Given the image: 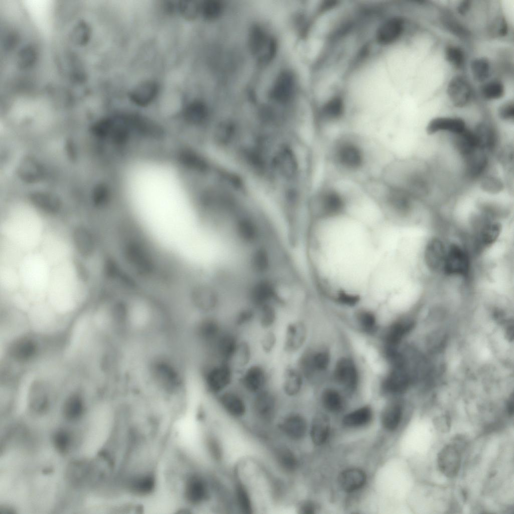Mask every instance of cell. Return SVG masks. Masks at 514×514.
<instances>
[{
    "instance_id": "obj_51",
    "label": "cell",
    "mask_w": 514,
    "mask_h": 514,
    "mask_svg": "<svg viewBox=\"0 0 514 514\" xmlns=\"http://www.w3.org/2000/svg\"><path fill=\"white\" fill-rule=\"evenodd\" d=\"M68 441V437L64 433H59L55 438L56 445L60 450L65 449L67 446Z\"/></svg>"
},
{
    "instance_id": "obj_32",
    "label": "cell",
    "mask_w": 514,
    "mask_h": 514,
    "mask_svg": "<svg viewBox=\"0 0 514 514\" xmlns=\"http://www.w3.org/2000/svg\"><path fill=\"white\" fill-rule=\"evenodd\" d=\"M402 407L397 403L388 404L383 409L381 417L382 426L393 431L398 427L402 416Z\"/></svg>"
},
{
    "instance_id": "obj_16",
    "label": "cell",
    "mask_w": 514,
    "mask_h": 514,
    "mask_svg": "<svg viewBox=\"0 0 514 514\" xmlns=\"http://www.w3.org/2000/svg\"><path fill=\"white\" fill-rule=\"evenodd\" d=\"M465 171L467 176L476 179L484 172L488 166V160L484 151L477 149L463 157Z\"/></svg>"
},
{
    "instance_id": "obj_37",
    "label": "cell",
    "mask_w": 514,
    "mask_h": 514,
    "mask_svg": "<svg viewBox=\"0 0 514 514\" xmlns=\"http://www.w3.org/2000/svg\"><path fill=\"white\" fill-rule=\"evenodd\" d=\"M471 71L474 79L482 82L489 76L490 65L488 59L481 57L476 58L471 63Z\"/></svg>"
},
{
    "instance_id": "obj_23",
    "label": "cell",
    "mask_w": 514,
    "mask_h": 514,
    "mask_svg": "<svg viewBox=\"0 0 514 514\" xmlns=\"http://www.w3.org/2000/svg\"><path fill=\"white\" fill-rule=\"evenodd\" d=\"M281 428L289 438L299 440L304 437L307 431L305 419L298 414H292L285 418Z\"/></svg>"
},
{
    "instance_id": "obj_25",
    "label": "cell",
    "mask_w": 514,
    "mask_h": 514,
    "mask_svg": "<svg viewBox=\"0 0 514 514\" xmlns=\"http://www.w3.org/2000/svg\"><path fill=\"white\" fill-rule=\"evenodd\" d=\"M294 89V78L289 71L280 74L272 89L271 94L276 99L286 100L293 94Z\"/></svg>"
},
{
    "instance_id": "obj_6",
    "label": "cell",
    "mask_w": 514,
    "mask_h": 514,
    "mask_svg": "<svg viewBox=\"0 0 514 514\" xmlns=\"http://www.w3.org/2000/svg\"><path fill=\"white\" fill-rule=\"evenodd\" d=\"M306 379L295 363H288L282 369L279 389L289 398L298 396L302 392Z\"/></svg>"
},
{
    "instance_id": "obj_35",
    "label": "cell",
    "mask_w": 514,
    "mask_h": 514,
    "mask_svg": "<svg viewBox=\"0 0 514 514\" xmlns=\"http://www.w3.org/2000/svg\"><path fill=\"white\" fill-rule=\"evenodd\" d=\"M276 458L281 469L287 472L295 471L299 466L296 456L289 448L281 447L278 449L276 452Z\"/></svg>"
},
{
    "instance_id": "obj_1",
    "label": "cell",
    "mask_w": 514,
    "mask_h": 514,
    "mask_svg": "<svg viewBox=\"0 0 514 514\" xmlns=\"http://www.w3.org/2000/svg\"><path fill=\"white\" fill-rule=\"evenodd\" d=\"M200 372L204 390L214 397L235 384L237 372L230 362L207 358Z\"/></svg>"
},
{
    "instance_id": "obj_28",
    "label": "cell",
    "mask_w": 514,
    "mask_h": 514,
    "mask_svg": "<svg viewBox=\"0 0 514 514\" xmlns=\"http://www.w3.org/2000/svg\"><path fill=\"white\" fill-rule=\"evenodd\" d=\"M476 138L478 147L483 151L492 150L497 142L495 130L490 125L482 123L473 131Z\"/></svg>"
},
{
    "instance_id": "obj_18",
    "label": "cell",
    "mask_w": 514,
    "mask_h": 514,
    "mask_svg": "<svg viewBox=\"0 0 514 514\" xmlns=\"http://www.w3.org/2000/svg\"><path fill=\"white\" fill-rule=\"evenodd\" d=\"M410 376L406 367L393 368L383 383V388L388 393L398 394L408 388Z\"/></svg>"
},
{
    "instance_id": "obj_48",
    "label": "cell",
    "mask_w": 514,
    "mask_h": 514,
    "mask_svg": "<svg viewBox=\"0 0 514 514\" xmlns=\"http://www.w3.org/2000/svg\"><path fill=\"white\" fill-rule=\"evenodd\" d=\"M498 113L500 118L503 120H513L514 117V104L513 101H509L503 103L499 107Z\"/></svg>"
},
{
    "instance_id": "obj_44",
    "label": "cell",
    "mask_w": 514,
    "mask_h": 514,
    "mask_svg": "<svg viewBox=\"0 0 514 514\" xmlns=\"http://www.w3.org/2000/svg\"><path fill=\"white\" fill-rule=\"evenodd\" d=\"M221 9L220 3L215 0L205 1L200 6L203 16L207 19L216 18L220 14Z\"/></svg>"
},
{
    "instance_id": "obj_33",
    "label": "cell",
    "mask_w": 514,
    "mask_h": 514,
    "mask_svg": "<svg viewBox=\"0 0 514 514\" xmlns=\"http://www.w3.org/2000/svg\"><path fill=\"white\" fill-rule=\"evenodd\" d=\"M372 411L367 407H363L351 412L343 419V424L349 427L363 426L367 424L371 419Z\"/></svg>"
},
{
    "instance_id": "obj_54",
    "label": "cell",
    "mask_w": 514,
    "mask_h": 514,
    "mask_svg": "<svg viewBox=\"0 0 514 514\" xmlns=\"http://www.w3.org/2000/svg\"><path fill=\"white\" fill-rule=\"evenodd\" d=\"M507 412L508 415L510 416L513 415V401L512 398L510 400L507 404Z\"/></svg>"
},
{
    "instance_id": "obj_31",
    "label": "cell",
    "mask_w": 514,
    "mask_h": 514,
    "mask_svg": "<svg viewBox=\"0 0 514 514\" xmlns=\"http://www.w3.org/2000/svg\"><path fill=\"white\" fill-rule=\"evenodd\" d=\"M455 146L463 157L477 149H479L477 141L473 131L466 128L462 132L455 134Z\"/></svg>"
},
{
    "instance_id": "obj_53",
    "label": "cell",
    "mask_w": 514,
    "mask_h": 514,
    "mask_svg": "<svg viewBox=\"0 0 514 514\" xmlns=\"http://www.w3.org/2000/svg\"><path fill=\"white\" fill-rule=\"evenodd\" d=\"M471 7V2L469 1H463L461 2L458 6L457 11L461 15L466 14L469 10Z\"/></svg>"
},
{
    "instance_id": "obj_24",
    "label": "cell",
    "mask_w": 514,
    "mask_h": 514,
    "mask_svg": "<svg viewBox=\"0 0 514 514\" xmlns=\"http://www.w3.org/2000/svg\"><path fill=\"white\" fill-rule=\"evenodd\" d=\"M73 240L76 249L82 256H90L94 252V239L87 228L82 226L76 227L73 232Z\"/></svg>"
},
{
    "instance_id": "obj_10",
    "label": "cell",
    "mask_w": 514,
    "mask_h": 514,
    "mask_svg": "<svg viewBox=\"0 0 514 514\" xmlns=\"http://www.w3.org/2000/svg\"><path fill=\"white\" fill-rule=\"evenodd\" d=\"M249 45L251 52L258 56L260 61H265L272 58L276 48L275 41L268 37L258 26L254 27L250 31Z\"/></svg>"
},
{
    "instance_id": "obj_49",
    "label": "cell",
    "mask_w": 514,
    "mask_h": 514,
    "mask_svg": "<svg viewBox=\"0 0 514 514\" xmlns=\"http://www.w3.org/2000/svg\"><path fill=\"white\" fill-rule=\"evenodd\" d=\"M298 512L301 514H313L316 510V504L311 501L301 502L298 506Z\"/></svg>"
},
{
    "instance_id": "obj_2",
    "label": "cell",
    "mask_w": 514,
    "mask_h": 514,
    "mask_svg": "<svg viewBox=\"0 0 514 514\" xmlns=\"http://www.w3.org/2000/svg\"><path fill=\"white\" fill-rule=\"evenodd\" d=\"M357 140L343 136L337 139L331 148V158L343 171L356 173L365 167L367 158L364 149Z\"/></svg>"
},
{
    "instance_id": "obj_41",
    "label": "cell",
    "mask_w": 514,
    "mask_h": 514,
    "mask_svg": "<svg viewBox=\"0 0 514 514\" xmlns=\"http://www.w3.org/2000/svg\"><path fill=\"white\" fill-rule=\"evenodd\" d=\"M445 56L447 61L454 67L460 69L465 62V55L463 50L455 45H448L445 49Z\"/></svg>"
},
{
    "instance_id": "obj_22",
    "label": "cell",
    "mask_w": 514,
    "mask_h": 514,
    "mask_svg": "<svg viewBox=\"0 0 514 514\" xmlns=\"http://www.w3.org/2000/svg\"><path fill=\"white\" fill-rule=\"evenodd\" d=\"M366 481L365 473L358 468H350L339 475L338 482L345 491L351 492L360 489Z\"/></svg>"
},
{
    "instance_id": "obj_15",
    "label": "cell",
    "mask_w": 514,
    "mask_h": 514,
    "mask_svg": "<svg viewBox=\"0 0 514 514\" xmlns=\"http://www.w3.org/2000/svg\"><path fill=\"white\" fill-rule=\"evenodd\" d=\"M404 21L400 17H393L385 21L377 32L379 43L388 45L395 42L402 35L404 30Z\"/></svg>"
},
{
    "instance_id": "obj_50",
    "label": "cell",
    "mask_w": 514,
    "mask_h": 514,
    "mask_svg": "<svg viewBox=\"0 0 514 514\" xmlns=\"http://www.w3.org/2000/svg\"><path fill=\"white\" fill-rule=\"evenodd\" d=\"M492 29L494 35L500 37H503L507 35L508 33V26L506 22L504 19H500L498 22L494 24Z\"/></svg>"
},
{
    "instance_id": "obj_26",
    "label": "cell",
    "mask_w": 514,
    "mask_h": 514,
    "mask_svg": "<svg viewBox=\"0 0 514 514\" xmlns=\"http://www.w3.org/2000/svg\"><path fill=\"white\" fill-rule=\"evenodd\" d=\"M253 356L254 350L252 343L242 337L231 362L237 373L254 361Z\"/></svg>"
},
{
    "instance_id": "obj_45",
    "label": "cell",
    "mask_w": 514,
    "mask_h": 514,
    "mask_svg": "<svg viewBox=\"0 0 514 514\" xmlns=\"http://www.w3.org/2000/svg\"><path fill=\"white\" fill-rule=\"evenodd\" d=\"M177 7L181 15L188 20L195 18L200 10V5L194 1L180 2Z\"/></svg>"
},
{
    "instance_id": "obj_17",
    "label": "cell",
    "mask_w": 514,
    "mask_h": 514,
    "mask_svg": "<svg viewBox=\"0 0 514 514\" xmlns=\"http://www.w3.org/2000/svg\"><path fill=\"white\" fill-rule=\"evenodd\" d=\"M345 104L341 97L335 96L325 102L322 106L320 112L321 124L337 122L343 117Z\"/></svg>"
},
{
    "instance_id": "obj_13",
    "label": "cell",
    "mask_w": 514,
    "mask_h": 514,
    "mask_svg": "<svg viewBox=\"0 0 514 514\" xmlns=\"http://www.w3.org/2000/svg\"><path fill=\"white\" fill-rule=\"evenodd\" d=\"M336 380L349 391H353L358 382V373L354 363L348 358H342L337 362L334 370Z\"/></svg>"
},
{
    "instance_id": "obj_5",
    "label": "cell",
    "mask_w": 514,
    "mask_h": 514,
    "mask_svg": "<svg viewBox=\"0 0 514 514\" xmlns=\"http://www.w3.org/2000/svg\"><path fill=\"white\" fill-rule=\"evenodd\" d=\"M307 336V327L303 321L289 320L284 327L281 342L282 350L289 356L298 353L304 346Z\"/></svg>"
},
{
    "instance_id": "obj_29",
    "label": "cell",
    "mask_w": 514,
    "mask_h": 514,
    "mask_svg": "<svg viewBox=\"0 0 514 514\" xmlns=\"http://www.w3.org/2000/svg\"><path fill=\"white\" fill-rule=\"evenodd\" d=\"M329 429L328 417L322 414L316 416L312 421L310 431L313 442L317 445L323 444L328 437Z\"/></svg>"
},
{
    "instance_id": "obj_20",
    "label": "cell",
    "mask_w": 514,
    "mask_h": 514,
    "mask_svg": "<svg viewBox=\"0 0 514 514\" xmlns=\"http://www.w3.org/2000/svg\"><path fill=\"white\" fill-rule=\"evenodd\" d=\"M159 87L154 81H147L138 85L130 93L131 100L136 105L145 107L151 103L156 97Z\"/></svg>"
},
{
    "instance_id": "obj_34",
    "label": "cell",
    "mask_w": 514,
    "mask_h": 514,
    "mask_svg": "<svg viewBox=\"0 0 514 514\" xmlns=\"http://www.w3.org/2000/svg\"><path fill=\"white\" fill-rule=\"evenodd\" d=\"M500 231L501 225L498 222L486 221L478 232L479 243L484 246H489L496 241Z\"/></svg>"
},
{
    "instance_id": "obj_42",
    "label": "cell",
    "mask_w": 514,
    "mask_h": 514,
    "mask_svg": "<svg viewBox=\"0 0 514 514\" xmlns=\"http://www.w3.org/2000/svg\"><path fill=\"white\" fill-rule=\"evenodd\" d=\"M237 501L241 511L245 513H252V508L249 495L245 487L238 483L235 486Z\"/></svg>"
},
{
    "instance_id": "obj_39",
    "label": "cell",
    "mask_w": 514,
    "mask_h": 514,
    "mask_svg": "<svg viewBox=\"0 0 514 514\" xmlns=\"http://www.w3.org/2000/svg\"><path fill=\"white\" fill-rule=\"evenodd\" d=\"M481 93L482 96L486 99H499L504 94V85L499 80H491L482 85Z\"/></svg>"
},
{
    "instance_id": "obj_14",
    "label": "cell",
    "mask_w": 514,
    "mask_h": 514,
    "mask_svg": "<svg viewBox=\"0 0 514 514\" xmlns=\"http://www.w3.org/2000/svg\"><path fill=\"white\" fill-rule=\"evenodd\" d=\"M447 248L439 238H433L427 244L424 259L426 264L433 272L442 271Z\"/></svg>"
},
{
    "instance_id": "obj_3",
    "label": "cell",
    "mask_w": 514,
    "mask_h": 514,
    "mask_svg": "<svg viewBox=\"0 0 514 514\" xmlns=\"http://www.w3.org/2000/svg\"><path fill=\"white\" fill-rule=\"evenodd\" d=\"M272 380L271 368L264 362L254 360L237 373L235 384L252 397L272 386Z\"/></svg>"
},
{
    "instance_id": "obj_38",
    "label": "cell",
    "mask_w": 514,
    "mask_h": 514,
    "mask_svg": "<svg viewBox=\"0 0 514 514\" xmlns=\"http://www.w3.org/2000/svg\"><path fill=\"white\" fill-rule=\"evenodd\" d=\"M322 402L326 410L332 412L340 411L343 405L342 399L340 394L331 389L324 391L322 395Z\"/></svg>"
},
{
    "instance_id": "obj_12",
    "label": "cell",
    "mask_w": 514,
    "mask_h": 514,
    "mask_svg": "<svg viewBox=\"0 0 514 514\" xmlns=\"http://www.w3.org/2000/svg\"><path fill=\"white\" fill-rule=\"evenodd\" d=\"M461 460L459 448L453 444L446 445L441 449L437 457L440 470L448 477H453L458 473Z\"/></svg>"
},
{
    "instance_id": "obj_8",
    "label": "cell",
    "mask_w": 514,
    "mask_h": 514,
    "mask_svg": "<svg viewBox=\"0 0 514 514\" xmlns=\"http://www.w3.org/2000/svg\"><path fill=\"white\" fill-rule=\"evenodd\" d=\"M469 269V260L466 251L452 243L447 248L442 272L447 275L466 276Z\"/></svg>"
},
{
    "instance_id": "obj_27",
    "label": "cell",
    "mask_w": 514,
    "mask_h": 514,
    "mask_svg": "<svg viewBox=\"0 0 514 514\" xmlns=\"http://www.w3.org/2000/svg\"><path fill=\"white\" fill-rule=\"evenodd\" d=\"M413 326V322L409 320L397 322L392 324L388 328L385 334L387 347H396Z\"/></svg>"
},
{
    "instance_id": "obj_7",
    "label": "cell",
    "mask_w": 514,
    "mask_h": 514,
    "mask_svg": "<svg viewBox=\"0 0 514 514\" xmlns=\"http://www.w3.org/2000/svg\"><path fill=\"white\" fill-rule=\"evenodd\" d=\"M245 395L246 394L235 384L215 398L220 407L232 417L240 418L243 416L246 412Z\"/></svg>"
},
{
    "instance_id": "obj_43",
    "label": "cell",
    "mask_w": 514,
    "mask_h": 514,
    "mask_svg": "<svg viewBox=\"0 0 514 514\" xmlns=\"http://www.w3.org/2000/svg\"><path fill=\"white\" fill-rule=\"evenodd\" d=\"M205 444L211 457L215 461H220L223 457V449L218 439L209 435L206 438Z\"/></svg>"
},
{
    "instance_id": "obj_9",
    "label": "cell",
    "mask_w": 514,
    "mask_h": 514,
    "mask_svg": "<svg viewBox=\"0 0 514 514\" xmlns=\"http://www.w3.org/2000/svg\"><path fill=\"white\" fill-rule=\"evenodd\" d=\"M276 390L272 386L251 397L253 410L259 417L269 420L273 417L279 399Z\"/></svg>"
},
{
    "instance_id": "obj_19",
    "label": "cell",
    "mask_w": 514,
    "mask_h": 514,
    "mask_svg": "<svg viewBox=\"0 0 514 514\" xmlns=\"http://www.w3.org/2000/svg\"><path fill=\"white\" fill-rule=\"evenodd\" d=\"M466 128L465 121L460 118L438 117L429 122L426 131L429 135L440 131H448L455 135L462 132Z\"/></svg>"
},
{
    "instance_id": "obj_47",
    "label": "cell",
    "mask_w": 514,
    "mask_h": 514,
    "mask_svg": "<svg viewBox=\"0 0 514 514\" xmlns=\"http://www.w3.org/2000/svg\"><path fill=\"white\" fill-rule=\"evenodd\" d=\"M357 320L364 330L371 332L374 330L376 319L372 313L367 311L359 312L357 314Z\"/></svg>"
},
{
    "instance_id": "obj_4",
    "label": "cell",
    "mask_w": 514,
    "mask_h": 514,
    "mask_svg": "<svg viewBox=\"0 0 514 514\" xmlns=\"http://www.w3.org/2000/svg\"><path fill=\"white\" fill-rule=\"evenodd\" d=\"M242 336L240 332L231 326H226L216 341L206 353L207 358L231 363Z\"/></svg>"
},
{
    "instance_id": "obj_36",
    "label": "cell",
    "mask_w": 514,
    "mask_h": 514,
    "mask_svg": "<svg viewBox=\"0 0 514 514\" xmlns=\"http://www.w3.org/2000/svg\"><path fill=\"white\" fill-rule=\"evenodd\" d=\"M260 336L259 346L261 352L269 356L273 353L279 343V337L275 329L263 331Z\"/></svg>"
},
{
    "instance_id": "obj_46",
    "label": "cell",
    "mask_w": 514,
    "mask_h": 514,
    "mask_svg": "<svg viewBox=\"0 0 514 514\" xmlns=\"http://www.w3.org/2000/svg\"><path fill=\"white\" fill-rule=\"evenodd\" d=\"M480 186L482 189L490 193H497L503 188L502 181L494 176H486L482 179Z\"/></svg>"
},
{
    "instance_id": "obj_11",
    "label": "cell",
    "mask_w": 514,
    "mask_h": 514,
    "mask_svg": "<svg viewBox=\"0 0 514 514\" xmlns=\"http://www.w3.org/2000/svg\"><path fill=\"white\" fill-rule=\"evenodd\" d=\"M447 95L456 107L466 105L471 99L472 90L468 80L462 75H456L449 81L447 88Z\"/></svg>"
},
{
    "instance_id": "obj_30",
    "label": "cell",
    "mask_w": 514,
    "mask_h": 514,
    "mask_svg": "<svg viewBox=\"0 0 514 514\" xmlns=\"http://www.w3.org/2000/svg\"><path fill=\"white\" fill-rule=\"evenodd\" d=\"M256 310L249 305H245L235 312L231 326L240 332L256 323Z\"/></svg>"
},
{
    "instance_id": "obj_21",
    "label": "cell",
    "mask_w": 514,
    "mask_h": 514,
    "mask_svg": "<svg viewBox=\"0 0 514 514\" xmlns=\"http://www.w3.org/2000/svg\"><path fill=\"white\" fill-rule=\"evenodd\" d=\"M279 308L277 305L271 303L256 310V323L262 331L275 329L279 318Z\"/></svg>"
},
{
    "instance_id": "obj_52",
    "label": "cell",
    "mask_w": 514,
    "mask_h": 514,
    "mask_svg": "<svg viewBox=\"0 0 514 514\" xmlns=\"http://www.w3.org/2000/svg\"><path fill=\"white\" fill-rule=\"evenodd\" d=\"M75 266L76 267L77 273L80 279L83 281L86 280L88 278V274L87 270L85 269L83 264L79 261L76 260Z\"/></svg>"
},
{
    "instance_id": "obj_40",
    "label": "cell",
    "mask_w": 514,
    "mask_h": 514,
    "mask_svg": "<svg viewBox=\"0 0 514 514\" xmlns=\"http://www.w3.org/2000/svg\"><path fill=\"white\" fill-rule=\"evenodd\" d=\"M205 112V106L200 101H195L186 105L183 112L185 121L193 125L197 122Z\"/></svg>"
}]
</instances>
